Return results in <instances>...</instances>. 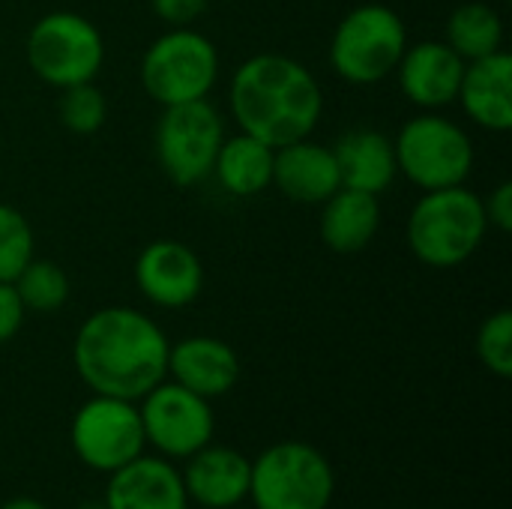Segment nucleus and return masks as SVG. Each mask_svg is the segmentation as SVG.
I'll return each mask as SVG.
<instances>
[{"label":"nucleus","mask_w":512,"mask_h":509,"mask_svg":"<svg viewBox=\"0 0 512 509\" xmlns=\"http://www.w3.org/2000/svg\"><path fill=\"white\" fill-rule=\"evenodd\" d=\"M171 342L141 309L105 306L84 318L72 342V366L96 396L138 402L168 378Z\"/></svg>","instance_id":"1"},{"label":"nucleus","mask_w":512,"mask_h":509,"mask_svg":"<svg viewBox=\"0 0 512 509\" xmlns=\"http://www.w3.org/2000/svg\"><path fill=\"white\" fill-rule=\"evenodd\" d=\"M228 108L240 132L282 147L315 132L324 114V90L315 72L297 57L258 51L234 69Z\"/></svg>","instance_id":"2"},{"label":"nucleus","mask_w":512,"mask_h":509,"mask_svg":"<svg viewBox=\"0 0 512 509\" xmlns=\"http://www.w3.org/2000/svg\"><path fill=\"white\" fill-rule=\"evenodd\" d=\"M489 219L483 195L468 186L432 189L408 213L405 243L411 255L432 270L462 267L486 243Z\"/></svg>","instance_id":"3"},{"label":"nucleus","mask_w":512,"mask_h":509,"mask_svg":"<svg viewBox=\"0 0 512 509\" xmlns=\"http://www.w3.org/2000/svg\"><path fill=\"white\" fill-rule=\"evenodd\" d=\"M408 48V27L387 3H360L342 15L330 36V69L357 87L387 81Z\"/></svg>","instance_id":"4"},{"label":"nucleus","mask_w":512,"mask_h":509,"mask_svg":"<svg viewBox=\"0 0 512 509\" xmlns=\"http://www.w3.org/2000/svg\"><path fill=\"white\" fill-rule=\"evenodd\" d=\"M399 174L420 192L465 186L474 171V141L441 111H423L402 123L393 138Z\"/></svg>","instance_id":"5"},{"label":"nucleus","mask_w":512,"mask_h":509,"mask_svg":"<svg viewBox=\"0 0 512 509\" xmlns=\"http://www.w3.org/2000/svg\"><path fill=\"white\" fill-rule=\"evenodd\" d=\"M336 471L306 441H279L252 459L249 501L255 509H330Z\"/></svg>","instance_id":"6"},{"label":"nucleus","mask_w":512,"mask_h":509,"mask_svg":"<svg viewBox=\"0 0 512 509\" xmlns=\"http://www.w3.org/2000/svg\"><path fill=\"white\" fill-rule=\"evenodd\" d=\"M138 75L159 108L198 102L219 81V48L201 30L171 27L144 48Z\"/></svg>","instance_id":"7"},{"label":"nucleus","mask_w":512,"mask_h":509,"mask_svg":"<svg viewBox=\"0 0 512 509\" xmlns=\"http://www.w3.org/2000/svg\"><path fill=\"white\" fill-rule=\"evenodd\" d=\"M24 54L42 84L63 90L99 78L105 66V39L102 30L81 12L57 9L33 21Z\"/></svg>","instance_id":"8"},{"label":"nucleus","mask_w":512,"mask_h":509,"mask_svg":"<svg viewBox=\"0 0 512 509\" xmlns=\"http://www.w3.org/2000/svg\"><path fill=\"white\" fill-rule=\"evenodd\" d=\"M222 141V114L207 99H198L162 108L153 132V153L162 174L174 186L189 189L213 174V162Z\"/></svg>","instance_id":"9"},{"label":"nucleus","mask_w":512,"mask_h":509,"mask_svg":"<svg viewBox=\"0 0 512 509\" xmlns=\"http://www.w3.org/2000/svg\"><path fill=\"white\" fill-rule=\"evenodd\" d=\"M69 447L75 459L96 474H111L138 459L147 450L138 402L93 393L72 414Z\"/></svg>","instance_id":"10"},{"label":"nucleus","mask_w":512,"mask_h":509,"mask_svg":"<svg viewBox=\"0 0 512 509\" xmlns=\"http://www.w3.org/2000/svg\"><path fill=\"white\" fill-rule=\"evenodd\" d=\"M138 414L147 447L171 462H186L216 435V414L210 399L180 387L171 378L138 399Z\"/></svg>","instance_id":"11"},{"label":"nucleus","mask_w":512,"mask_h":509,"mask_svg":"<svg viewBox=\"0 0 512 509\" xmlns=\"http://www.w3.org/2000/svg\"><path fill=\"white\" fill-rule=\"evenodd\" d=\"M135 285L159 309H186L204 291V264L180 240H153L135 258Z\"/></svg>","instance_id":"12"},{"label":"nucleus","mask_w":512,"mask_h":509,"mask_svg":"<svg viewBox=\"0 0 512 509\" xmlns=\"http://www.w3.org/2000/svg\"><path fill=\"white\" fill-rule=\"evenodd\" d=\"M393 75L411 105L420 111H441L459 96L465 60L444 39H423L414 45L408 42Z\"/></svg>","instance_id":"13"},{"label":"nucleus","mask_w":512,"mask_h":509,"mask_svg":"<svg viewBox=\"0 0 512 509\" xmlns=\"http://www.w3.org/2000/svg\"><path fill=\"white\" fill-rule=\"evenodd\" d=\"M189 504L204 509H234L249 501V477L252 459L243 456L237 447L207 444L186 459L180 471Z\"/></svg>","instance_id":"14"},{"label":"nucleus","mask_w":512,"mask_h":509,"mask_svg":"<svg viewBox=\"0 0 512 509\" xmlns=\"http://www.w3.org/2000/svg\"><path fill=\"white\" fill-rule=\"evenodd\" d=\"M102 504L105 509H189V498L171 459L141 453L108 474Z\"/></svg>","instance_id":"15"},{"label":"nucleus","mask_w":512,"mask_h":509,"mask_svg":"<svg viewBox=\"0 0 512 509\" xmlns=\"http://www.w3.org/2000/svg\"><path fill=\"white\" fill-rule=\"evenodd\" d=\"M273 186L294 204H324L336 189H342L333 147L312 141V135L276 147Z\"/></svg>","instance_id":"16"},{"label":"nucleus","mask_w":512,"mask_h":509,"mask_svg":"<svg viewBox=\"0 0 512 509\" xmlns=\"http://www.w3.org/2000/svg\"><path fill=\"white\" fill-rule=\"evenodd\" d=\"M168 378L204 399H219L237 387L240 357L216 336H186L168 351Z\"/></svg>","instance_id":"17"},{"label":"nucleus","mask_w":512,"mask_h":509,"mask_svg":"<svg viewBox=\"0 0 512 509\" xmlns=\"http://www.w3.org/2000/svg\"><path fill=\"white\" fill-rule=\"evenodd\" d=\"M456 102H462L471 123L486 132L512 129V57L510 51H495L483 60L465 63L462 87Z\"/></svg>","instance_id":"18"},{"label":"nucleus","mask_w":512,"mask_h":509,"mask_svg":"<svg viewBox=\"0 0 512 509\" xmlns=\"http://www.w3.org/2000/svg\"><path fill=\"white\" fill-rule=\"evenodd\" d=\"M330 147H333V156H336L339 177H342L345 189L381 195L399 177L393 138L384 135L381 129H369V126L348 129Z\"/></svg>","instance_id":"19"},{"label":"nucleus","mask_w":512,"mask_h":509,"mask_svg":"<svg viewBox=\"0 0 512 509\" xmlns=\"http://www.w3.org/2000/svg\"><path fill=\"white\" fill-rule=\"evenodd\" d=\"M321 207L318 234L324 246L336 255H357L369 249L381 228V201L378 195L357 189H336Z\"/></svg>","instance_id":"20"},{"label":"nucleus","mask_w":512,"mask_h":509,"mask_svg":"<svg viewBox=\"0 0 512 509\" xmlns=\"http://www.w3.org/2000/svg\"><path fill=\"white\" fill-rule=\"evenodd\" d=\"M273 153L276 147L255 135H225L210 177H216L219 186L234 198H255L273 186Z\"/></svg>","instance_id":"21"},{"label":"nucleus","mask_w":512,"mask_h":509,"mask_svg":"<svg viewBox=\"0 0 512 509\" xmlns=\"http://www.w3.org/2000/svg\"><path fill=\"white\" fill-rule=\"evenodd\" d=\"M444 42L465 63L483 60L495 51H504V18L495 6H489L483 0L462 3L447 18Z\"/></svg>","instance_id":"22"},{"label":"nucleus","mask_w":512,"mask_h":509,"mask_svg":"<svg viewBox=\"0 0 512 509\" xmlns=\"http://www.w3.org/2000/svg\"><path fill=\"white\" fill-rule=\"evenodd\" d=\"M15 291L24 303L27 312H36V315H51V312H60L72 294V285H69V276L66 270L57 264V261H48V258H33L18 276H15Z\"/></svg>","instance_id":"23"},{"label":"nucleus","mask_w":512,"mask_h":509,"mask_svg":"<svg viewBox=\"0 0 512 509\" xmlns=\"http://www.w3.org/2000/svg\"><path fill=\"white\" fill-rule=\"evenodd\" d=\"M57 117H60L63 129H69L72 135H96L105 126L108 99L96 87V81L63 87L60 99H57Z\"/></svg>","instance_id":"24"},{"label":"nucleus","mask_w":512,"mask_h":509,"mask_svg":"<svg viewBox=\"0 0 512 509\" xmlns=\"http://www.w3.org/2000/svg\"><path fill=\"white\" fill-rule=\"evenodd\" d=\"M36 258V234L30 219L0 201V282H15V276Z\"/></svg>","instance_id":"25"},{"label":"nucleus","mask_w":512,"mask_h":509,"mask_svg":"<svg viewBox=\"0 0 512 509\" xmlns=\"http://www.w3.org/2000/svg\"><path fill=\"white\" fill-rule=\"evenodd\" d=\"M477 357L480 363L498 375V378H510L512 375V312L510 309H498L492 312L480 330H477Z\"/></svg>","instance_id":"26"},{"label":"nucleus","mask_w":512,"mask_h":509,"mask_svg":"<svg viewBox=\"0 0 512 509\" xmlns=\"http://www.w3.org/2000/svg\"><path fill=\"white\" fill-rule=\"evenodd\" d=\"M210 0H150V9L168 27H189L207 12Z\"/></svg>","instance_id":"27"},{"label":"nucleus","mask_w":512,"mask_h":509,"mask_svg":"<svg viewBox=\"0 0 512 509\" xmlns=\"http://www.w3.org/2000/svg\"><path fill=\"white\" fill-rule=\"evenodd\" d=\"M27 309L15 291L12 282H0V345L12 342L18 336V330L24 327Z\"/></svg>","instance_id":"28"},{"label":"nucleus","mask_w":512,"mask_h":509,"mask_svg":"<svg viewBox=\"0 0 512 509\" xmlns=\"http://www.w3.org/2000/svg\"><path fill=\"white\" fill-rule=\"evenodd\" d=\"M483 207H486V219H489V228H498L501 234H510L512 231V183L504 180L498 183L489 198H483Z\"/></svg>","instance_id":"29"},{"label":"nucleus","mask_w":512,"mask_h":509,"mask_svg":"<svg viewBox=\"0 0 512 509\" xmlns=\"http://www.w3.org/2000/svg\"><path fill=\"white\" fill-rule=\"evenodd\" d=\"M0 509H51L48 504H42L39 498H30V495H18V498H9L3 501Z\"/></svg>","instance_id":"30"},{"label":"nucleus","mask_w":512,"mask_h":509,"mask_svg":"<svg viewBox=\"0 0 512 509\" xmlns=\"http://www.w3.org/2000/svg\"><path fill=\"white\" fill-rule=\"evenodd\" d=\"M75 509H105V504L102 501H84V504H78Z\"/></svg>","instance_id":"31"}]
</instances>
